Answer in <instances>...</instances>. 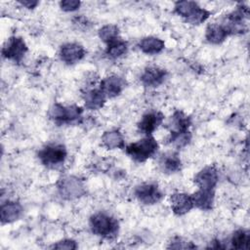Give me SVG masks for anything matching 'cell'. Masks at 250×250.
I'll list each match as a JSON object with an SVG mask.
<instances>
[{
    "mask_svg": "<svg viewBox=\"0 0 250 250\" xmlns=\"http://www.w3.org/2000/svg\"><path fill=\"white\" fill-rule=\"evenodd\" d=\"M90 228L94 234L109 240L116 237L119 224L113 217L100 212L90 218Z\"/></svg>",
    "mask_w": 250,
    "mask_h": 250,
    "instance_id": "cell-1",
    "label": "cell"
},
{
    "mask_svg": "<svg viewBox=\"0 0 250 250\" xmlns=\"http://www.w3.org/2000/svg\"><path fill=\"white\" fill-rule=\"evenodd\" d=\"M175 12L190 24H200L212 14L210 11L199 7L196 2L188 0L176 2Z\"/></svg>",
    "mask_w": 250,
    "mask_h": 250,
    "instance_id": "cell-2",
    "label": "cell"
},
{
    "mask_svg": "<svg viewBox=\"0 0 250 250\" xmlns=\"http://www.w3.org/2000/svg\"><path fill=\"white\" fill-rule=\"evenodd\" d=\"M158 149V144L156 140L151 136L132 143L125 147L126 153L137 162H145L151 156H153Z\"/></svg>",
    "mask_w": 250,
    "mask_h": 250,
    "instance_id": "cell-3",
    "label": "cell"
},
{
    "mask_svg": "<svg viewBox=\"0 0 250 250\" xmlns=\"http://www.w3.org/2000/svg\"><path fill=\"white\" fill-rule=\"evenodd\" d=\"M82 107L72 105H62L59 103L54 104L49 110V117L58 125L78 123L82 118Z\"/></svg>",
    "mask_w": 250,
    "mask_h": 250,
    "instance_id": "cell-4",
    "label": "cell"
},
{
    "mask_svg": "<svg viewBox=\"0 0 250 250\" xmlns=\"http://www.w3.org/2000/svg\"><path fill=\"white\" fill-rule=\"evenodd\" d=\"M67 152L66 148L62 145L52 144L44 146L38 152V158L40 162L48 168H58L65 161Z\"/></svg>",
    "mask_w": 250,
    "mask_h": 250,
    "instance_id": "cell-5",
    "label": "cell"
},
{
    "mask_svg": "<svg viewBox=\"0 0 250 250\" xmlns=\"http://www.w3.org/2000/svg\"><path fill=\"white\" fill-rule=\"evenodd\" d=\"M58 189L62 198L74 199L85 193V187L81 180L74 176H65L59 181Z\"/></svg>",
    "mask_w": 250,
    "mask_h": 250,
    "instance_id": "cell-6",
    "label": "cell"
},
{
    "mask_svg": "<svg viewBox=\"0 0 250 250\" xmlns=\"http://www.w3.org/2000/svg\"><path fill=\"white\" fill-rule=\"evenodd\" d=\"M27 52V46L21 37H10L2 48L4 58L15 62H21Z\"/></svg>",
    "mask_w": 250,
    "mask_h": 250,
    "instance_id": "cell-7",
    "label": "cell"
},
{
    "mask_svg": "<svg viewBox=\"0 0 250 250\" xmlns=\"http://www.w3.org/2000/svg\"><path fill=\"white\" fill-rule=\"evenodd\" d=\"M136 198L143 204L152 205L158 203L162 197L163 193L156 184H142L135 188Z\"/></svg>",
    "mask_w": 250,
    "mask_h": 250,
    "instance_id": "cell-8",
    "label": "cell"
},
{
    "mask_svg": "<svg viewBox=\"0 0 250 250\" xmlns=\"http://www.w3.org/2000/svg\"><path fill=\"white\" fill-rule=\"evenodd\" d=\"M219 181L218 171L215 166H206L194 176V183L200 189L213 190Z\"/></svg>",
    "mask_w": 250,
    "mask_h": 250,
    "instance_id": "cell-9",
    "label": "cell"
},
{
    "mask_svg": "<svg viewBox=\"0 0 250 250\" xmlns=\"http://www.w3.org/2000/svg\"><path fill=\"white\" fill-rule=\"evenodd\" d=\"M164 115L160 111H149L143 115L138 124V130L146 136H150L162 123Z\"/></svg>",
    "mask_w": 250,
    "mask_h": 250,
    "instance_id": "cell-10",
    "label": "cell"
},
{
    "mask_svg": "<svg viewBox=\"0 0 250 250\" xmlns=\"http://www.w3.org/2000/svg\"><path fill=\"white\" fill-rule=\"evenodd\" d=\"M85 54L86 51L84 47L78 43H66L60 49L61 60L67 64L78 62L85 57Z\"/></svg>",
    "mask_w": 250,
    "mask_h": 250,
    "instance_id": "cell-11",
    "label": "cell"
},
{
    "mask_svg": "<svg viewBox=\"0 0 250 250\" xmlns=\"http://www.w3.org/2000/svg\"><path fill=\"white\" fill-rule=\"evenodd\" d=\"M167 77V71L158 66H147L141 75V81L146 87L154 88L161 85Z\"/></svg>",
    "mask_w": 250,
    "mask_h": 250,
    "instance_id": "cell-12",
    "label": "cell"
},
{
    "mask_svg": "<svg viewBox=\"0 0 250 250\" xmlns=\"http://www.w3.org/2000/svg\"><path fill=\"white\" fill-rule=\"evenodd\" d=\"M164 125L170 131V134L184 133L189 131L188 128L191 125V119L183 111L176 110Z\"/></svg>",
    "mask_w": 250,
    "mask_h": 250,
    "instance_id": "cell-13",
    "label": "cell"
},
{
    "mask_svg": "<svg viewBox=\"0 0 250 250\" xmlns=\"http://www.w3.org/2000/svg\"><path fill=\"white\" fill-rule=\"evenodd\" d=\"M170 206L172 211L179 216L188 213L194 207L191 195L184 192L172 194L170 197Z\"/></svg>",
    "mask_w": 250,
    "mask_h": 250,
    "instance_id": "cell-14",
    "label": "cell"
},
{
    "mask_svg": "<svg viewBox=\"0 0 250 250\" xmlns=\"http://www.w3.org/2000/svg\"><path fill=\"white\" fill-rule=\"evenodd\" d=\"M125 81L117 75H110L104 78L100 84V89L106 98L117 97L124 89Z\"/></svg>",
    "mask_w": 250,
    "mask_h": 250,
    "instance_id": "cell-15",
    "label": "cell"
},
{
    "mask_svg": "<svg viewBox=\"0 0 250 250\" xmlns=\"http://www.w3.org/2000/svg\"><path fill=\"white\" fill-rule=\"evenodd\" d=\"M22 214V207L19 202L7 201L1 205L0 218L2 224H10L20 219Z\"/></svg>",
    "mask_w": 250,
    "mask_h": 250,
    "instance_id": "cell-16",
    "label": "cell"
},
{
    "mask_svg": "<svg viewBox=\"0 0 250 250\" xmlns=\"http://www.w3.org/2000/svg\"><path fill=\"white\" fill-rule=\"evenodd\" d=\"M191 198L194 207L204 211H209L213 208L214 204V189L208 190L199 188L191 195Z\"/></svg>",
    "mask_w": 250,
    "mask_h": 250,
    "instance_id": "cell-17",
    "label": "cell"
},
{
    "mask_svg": "<svg viewBox=\"0 0 250 250\" xmlns=\"http://www.w3.org/2000/svg\"><path fill=\"white\" fill-rule=\"evenodd\" d=\"M138 47L143 53L146 55H156L162 52V50L165 48V43L160 38L147 36L140 40Z\"/></svg>",
    "mask_w": 250,
    "mask_h": 250,
    "instance_id": "cell-18",
    "label": "cell"
},
{
    "mask_svg": "<svg viewBox=\"0 0 250 250\" xmlns=\"http://www.w3.org/2000/svg\"><path fill=\"white\" fill-rule=\"evenodd\" d=\"M159 166L161 170L168 174L177 173L181 170L182 162L179 155L175 152H166L159 159Z\"/></svg>",
    "mask_w": 250,
    "mask_h": 250,
    "instance_id": "cell-19",
    "label": "cell"
},
{
    "mask_svg": "<svg viewBox=\"0 0 250 250\" xmlns=\"http://www.w3.org/2000/svg\"><path fill=\"white\" fill-rule=\"evenodd\" d=\"M105 95L100 88L90 89L86 91V93L84 94L85 106L91 110H96L103 107V105L105 103Z\"/></svg>",
    "mask_w": 250,
    "mask_h": 250,
    "instance_id": "cell-20",
    "label": "cell"
},
{
    "mask_svg": "<svg viewBox=\"0 0 250 250\" xmlns=\"http://www.w3.org/2000/svg\"><path fill=\"white\" fill-rule=\"evenodd\" d=\"M102 143L108 149L125 148L124 138L118 130H110L104 132L102 136Z\"/></svg>",
    "mask_w": 250,
    "mask_h": 250,
    "instance_id": "cell-21",
    "label": "cell"
},
{
    "mask_svg": "<svg viewBox=\"0 0 250 250\" xmlns=\"http://www.w3.org/2000/svg\"><path fill=\"white\" fill-rule=\"evenodd\" d=\"M228 36L229 33L221 23H211L206 28L205 37L207 41L212 44H220L224 42Z\"/></svg>",
    "mask_w": 250,
    "mask_h": 250,
    "instance_id": "cell-22",
    "label": "cell"
},
{
    "mask_svg": "<svg viewBox=\"0 0 250 250\" xmlns=\"http://www.w3.org/2000/svg\"><path fill=\"white\" fill-rule=\"evenodd\" d=\"M250 242V234L248 230L237 229L230 238V245L235 249H248Z\"/></svg>",
    "mask_w": 250,
    "mask_h": 250,
    "instance_id": "cell-23",
    "label": "cell"
},
{
    "mask_svg": "<svg viewBox=\"0 0 250 250\" xmlns=\"http://www.w3.org/2000/svg\"><path fill=\"white\" fill-rule=\"evenodd\" d=\"M128 50V44L126 41L122 40L120 37L112 42H110L109 44H107L106 47V55L109 56L110 58L113 59H117L122 57L123 55L126 54Z\"/></svg>",
    "mask_w": 250,
    "mask_h": 250,
    "instance_id": "cell-24",
    "label": "cell"
},
{
    "mask_svg": "<svg viewBox=\"0 0 250 250\" xmlns=\"http://www.w3.org/2000/svg\"><path fill=\"white\" fill-rule=\"evenodd\" d=\"M99 37L103 42L107 45L110 42L119 38V29L114 24L104 25L99 30Z\"/></svg>",
    "mask_w": 250,
    "mask_h": 250,
    "instance_id": "cell-25",
    "label": "cell"
},
{
    "mask_svg": "<svg viewBox=\"0 0 250 250\" xmlns=\"http://www.w3.org/2000/svg\"><path fill=\"white\" fill-rule=\"evenodd\" d=\"M191 140V134L189 131L184 133H175L170 134L169 142L176 147L181 148L186 146Z\"/></svg>",
    "mask_w": 250,
    "mask_h": 250,
    "instance_id": "cell-26",
    "label": "cell"
},
{
    "mask_svg": "<svg viewBox=\"0 0 250 250\" xmlns=\"http://www.w3.org/2000/svg\"><path fill=\"white\" fill-rule=\"evenodd\" d=\"M81 5L80 1L77 0H63L60 2V7L64 12H73L79 9Z\"/></svg>",
    "mask_w": 250,
    "mask_h": 250,
    "instance_id": "cell-27",
    "label": "cell"
},
{
    "mask_svg": "<svg viewBox=\"0 0 250 250\" xmlns=\"http://www.w3.org/2000/svg\"><path fill=\"white\" fill-rule=\"evenodd\" d=\"M195 247L196 246L191 244V242H188L181 237L173 238L169 246V248H174V249H186V248H195Z\"/></svg>",
    "mask_w": 250,
    "mask_h": 250,
    "instance_id": "cell-28",
    "label": "cell"
},
{
    "mask_svg": "<svg viewBox=\"0 0 250 250\" xmlns=\"http://www.w3.org/2000/svg\"><path fill=\"white\" fill-rule=\"evenodd\" d=\"M52 248L55 249H65V250H73L77 248V244L72 239H63L52 246Z\"/></svg>",
    "mask_w": 250,
    "mask_h": 250,
    "instance_id": "cell-29",
    "label": "cell"
},
{
    "mask_svg": "<svg viewBox=\"0 0 250 250\" xmlns=\"http://www.w3.org/2000/svg\"><path fill=\"white\" fill-rule=\"evenodd\" d=\"M19 3L27 9H34L39 4L38 1H33V0H23V1H20Z\"/></svg>",
    "mask_w": 250,
    "mask_h": 250,
    "instance_id": "cell-30",
    "label": "cell"
}]
</instances>
